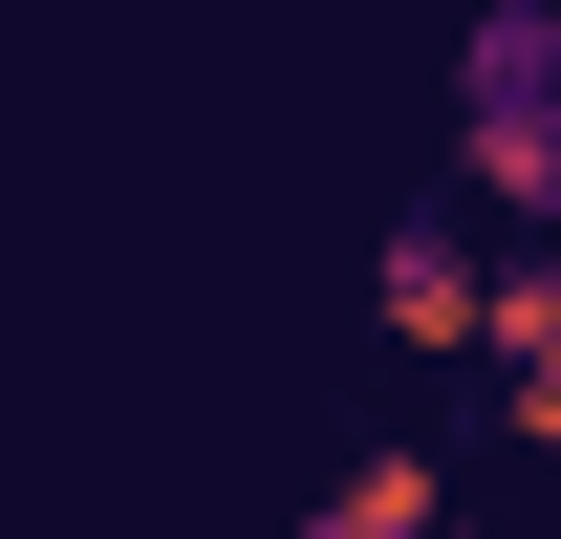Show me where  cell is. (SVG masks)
I'll list each match as a JSON object with an SVG mask.
<instances>
[{
    "instance_id": "1",
    "label": "cell",
    "mask_w": 561,
    "mask_h": 539,
    "mask_svg": "<svg viewBox=\"0 0 561 539\" xmlns=\"http://www.w3.org/2000/svg\"><path fill=\"white\" fill-rule=\"evenodd\" d=\"M476 195L561 216V22H540V0H496V22H476Z\"/></svg>"
},
{
    "instance_id": "2",
    "label": "cell",
    "mask_w": 561,
    "mask_h": 539,
    "mask_svg": "<svg viewBox=\"0 0 561 539\" xmlns=\"http://www.w3.org/2000/svg\"><path fill=\"white\" fill-rule=\"evenodd\" d=\"M367 324L432 345V367H454V345H496V238H476L454 195H411V216H389V260H367Z\"/></svg>"
},
{
    "instance_id": "3",
    "label": "cell",
    "mask_w": 561,
    "mask_h": 539,
    "mask_svg": "<svg viewBox=\"0 0 561 539\" xmlns=\"http://www.w3.org/2000/svg\"><path fill=\"white\" fill-rule=\"evenodd\" d=\"M302 539H476V518H454V474H432V454H346Z\"/></svg>"
}]
</instances>
